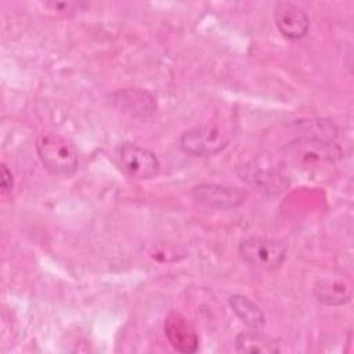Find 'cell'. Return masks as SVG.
<instances>
[{"mask_svg": "<svg viewBox=\"0 0 354 354\" xmlns=\"http://www.w3.org/2000/svg\"><path fill=\"white\" fill-rule=\"evenodd\" d=\"M36 151L44 167L54 174L71 176L77 169V149L71 140L61 134H40L36 140Z\"/></svg>", "mask_w": 354, "mask_h": 354, "instance_id": "1", "label": "cell"}, {"mask_svg": "<svg viewBox=\"0 0 354 354\" xmlns=\"http://www.w3.org/2000/svg\"><path fill=\"white\" fill-rule=\"evenodd\" d=\"M231 127L227 123L212 122L184 131L180 138L181 148L191 155L203 156L224 149L231 140Z\"/></svg>", "mask_w": 354, "mask_h": 354, "instance_id": "2", "label": "cell"}, {"mask_svg": "<svg viewBox=\"0 0 354 354\" xmlns=\"http://www.w3.org/2000/svg\"><path fill=\"white\" fill-rule=\"evenodd\" d=\"M288 253L283 241L266 236H249L239 243V254L249 266L271 270L279 267Z\"/></svg>", "mask_w": 354, "mask_h": 354, "instance_id": "3", "label": "cell"}, {"mask_svg": "<svg viewBox=\"0 0 354 354\" xmlns=\"http://www.w3.org/2000/svg\"><path fill=\"white\" fill-rule=\"evenodd\" d=\"M113 159L118 169L131 178L145 180L159 171V160L155 153L131 142L119 145L113 153Z\"/></svg>", "mask_w": 354, "mask_h": 354, "instance_id": "4", "label": "cell"}, {"mask_svg": "<svg viewBox=\"0 0 354 354\" xmlns=\"http://www.w3.org/2000/svg\"><path fill=\"white\" fill-rule=\"evenodd\" d=\"M286 149V158L292 160L295 166L301 169H310L322 162H332L336 155H339V149L333 142H322L306 137H300L288 145Z\"/></svg>", "mask_w": 354, "mask_h": 354, "instance_id": "5", "label": "cell"}, {"mask_svg": "<svg viewBox=\"0 0 354 354\" xmlns=\"http://www.w3.org/2000/svg\"><path fill=\"white\" fill-rule=\"evenodd\" d=\"M192 196L199 203L218 210H228L241 206L248 192L239 187L205 183L194 187Z\"/></svg>", "mask_w": 354, "mask_h": 354, "instance_id": "6", "label": "cell"}, {"mask_svg": "<svg viewBox=\"0 0 354 354\" xmlns=\"http://www.w3.org/2000/svg\"><path fill=\"white\" fill-rule=\"evenodd\" d=\"M274 18L279 32L288 39L297 40L308 32V15L301 7L290 1H279L274 8Z\"/></svg>", "mask_w": 354, "mask_h": 354, "instance_id": "7", "label": "cell"}, {"mask_svg": "<svg viewBox=\"0 0 354 354\" xmlns=\"http://www.w3.org/2000/svg\"><path fill=\"white\" fill-rule=\"evenodd\" d=\"M165 335L170 344L180 353L198 350V335L192 325L180 314L170 313L165 321Z\"/></svg>", "mask_w": 354, "mask_h": 354, "instance_id": "8", "label": "cell"}, {"mask_svg": "<svg viewBox=\"0 0 354 354\" xmlns=\"http://www.w3.org/2000/svg\"><path fill=\"white\" fill-rule=\"evenodd\" d=\"M245 180L254 185L263 192H279L286 185L285 176L279 170L261 169L259 166H248L245 173Z\"/></svg>", "mask_w": 354, "mask_h": 354, "instance_id": "9", "label": "cell"}, {"mask_svg": "<svg viewBox=\"0 0 354 354\" xmlns=\"http://www.w3.org/2000/svg\"><path fill=\"white\" fill-rule=\"evenodd\" d=\"M235 348L239 353H261V354H275L279 351L277 340L259 332L241 333L235 339Z\"/></svg>", "mask_w": 354, "mask_h": 354, "instance_id": "10", "label": "cell"}, {"mask_svg": "<svg viewBox=\"0 0 354 354\" xmlns=\"http://www.w3.org/2000/svg\"><path fill=\"white\" fill-rule=\"evenodd\" d=\"M314 296L324 304L340 306L350 300V289L340 281L321 279L314 285Z\"/></svg>", "mask_w": 354, "mask_h": 354, "instance_id": "11", "label": "cell"}, {"mask_svg": "<svg viewBox=\"0 0 354 354\" xmlns=\"http://www.w3.org/2000/svg\"><path fill=\"white\" fill-rule=\"evenodd\" d=\"M232 311L249 326L260 328L264 325V314L260 307L243 295H234L230 297Z\"/></svg>", "mask_w": 354, "mask_h": 354, "instance_id": "12", "label": "cell"}, {"mask_svg": "<svg viewBox=\"0 0 354 354\" xmlns=\"http://www.w3.org/2000/svg\"><path fill=\"white\" fill-rule=\"evenodd\" d=\"M299 129L301 131V137L322 141V142H333L337 130L336 127L324 119H311V120H301L299 123Z\"/></svg>", "mask_w": 354, "mask_h": 354, "instance_id": "13", "label": "cell"}, {"mask_svg": "<svg viewBox=\"0 0 354 354\" xmlns=\"http://www.w3.org/2000/svg\"><path fill=\"white\" fill-rule=\"evenodd\" d=\"M1 188L3 191H10L12 188V174L6 165H1Z\"/></svg>", "mask_w": 354, "mask_h": 354, "instance_id": "14", "label": "cell"}]
</instances>
